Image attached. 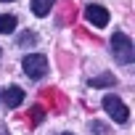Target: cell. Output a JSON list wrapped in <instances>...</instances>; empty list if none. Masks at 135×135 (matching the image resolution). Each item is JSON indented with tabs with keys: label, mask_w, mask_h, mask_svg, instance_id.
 Masks as SVG:
<instances>
[{
	"label": "cell",
	"mask_w": 135,
	"mask_h": 135,
	"mask_svg": "<svg viewBox=\"0 0 135 135\" xmlns=\"http://www.w3.org/2000/svg\"><path fill=\"white\" fill-rule=\"evenodd\" d=\"M21 66H24V74L29 80H42L45 72H48V58L40 56V53H32V56H24Z\"/></svg>",
	"instance_id": "obj_2"
},
{
	"label": "cell",
	"mask_w": 135,
	"mask_h": 135,
	"mask_svg": "<svg viewBox=\"0 0 135 135\" xmlns=\"http://www.w3.org/2000/svg\"><path fill=\"white\" fill-rule=\"evenodd\" d=\"M64 135H72V132H64Z\"/></svg>",
	"instance_id": "obj_12"
},
{
	"label": "cell",
	"mask_w": 135,
	"mask_h": 135,
	"mask_svg": "<svg viewBox=\"0 0 135 135\" xmlns=\"http://www.w3.org/2000/svg\"><path fill=\"white\" fill-rule=\"evenodd\" d=\"M85 16H88V21L93 24V27H106L109 24V11L103 8V6H88L85 8Z\"/></svg>",
	"instance_id": "obj_4"
},
{
	"label": "cell",
	"mask_w": 135,
	"mask_h": 135,
	"mask_svg": "<svg viewBox=\"0 0 135 135\" xmlns=\"http://www.w3.org/2000/svg\"><path fill=\"white\" fill-rule=\"evenodd\" d=\"M109 85H114V77L111 74H101V77H93L90 80V88H109Z\"/></svg>",
	"instance_id": "obj_8"
},
{
	"label": "cell",
	"mask_w": 135,
	"mask_h": 135,
	"mask_svg": "<svg viewBox=\"0 0 135 135\" xmlns=\"http://www.w3.org/2000/svg\"><path fill=\"white\" fill-rule=\"evenodd\" d=\"M3 3H11V0H3Z\"/></svg>",
	"instance_id": "obj_11"
},
{
	"label": "cell",
	"mask_w": 135,
	"mask_h": 135,
	"mask_svg": "<svg viewBox=\"0 0 135 135\" xmlns=\"http://www.w3.org/2000/svg\"><path fill=\"white\" fill-rule=\"evenodd\" d=\"M53 3H56V0H32V11H35V16H48Z\"/></svg>",
	"instance_id": "obj_6"
},
{
	"label": "cell",
	"mask_w": 135,
	"mask_h": 135,
	"mask_svg": "<svg viewBox=\"0 0 135 135\" xmlns=\"http://www.w3.org/2000/svg\"><path fill=\"white\" fill-rule=\"evenodd\" d=\"M0 135H8V130H6V127H3V124H0Z\"/></svg>",
	"instance_id": "obj_10"
},
{
	"label": "cell",
	"mask_w": 135,
	"mask_h": 135,
	"mask_svg": "<svg viewBox=\"0 0 135 135\" xmlns=\"http://www.w3.org/2000/svg\"><path fill=\"white\" fill-rule=\"evenodd\" d=\"M35 42H37L35 32H24V35L19 37V45H24V48H27V45H35Z\"/></svg>",
	"instance_id": "obj_9"
},
{
	"label": "cell",
	"mask_w": 135,
	"mask_h": 135,
	"mask_svg": "<svg viewBox=\"0 0 135 135\" xmlns=\"http://www.w3.org/2000/svg\"><path fill=\"white\" fill-rule=\"evenodd\" d=\"M0 98H3V103L8 106V109H16V106H21V101H24V90L21 88H6L3 93H0Z\"/></svg>",
	"instance_id": "obj_5"
},
{
	"label": "cell",
	"mask_w": 135,
	"mask_h": 135,
	"mask_svg": "<svg viewBox=\"0 0 135 135\" xmlns=\"http://www.w3.org/2000/svg\"><path fill=\"white\" fill-rule=\"evenodd\" d=\"M13 29H16V16L3 13V16H0V35H11Z\"/></svg>",
	"instance_id": "obj_7"
},
{
	"label": "cell",
	"mask_w": 135,
	"mask_h": 135,
	"mask_svg": "<svg viewBox=\"0 0 135 135\" xmlns=\"http://www.w3.org/2000/svg\"><path fill=\"white\" fill-rule=\"evenodd\" d=\"M103 111L114 119V122H119V124H124L127 119H130V109L122 103V98H117V95H106L103 98Z\"/></svg>",
	"instance_id": "obj_3"
},
{
	"label": "cell",
	"mask_w": 135,
	"mask_h": 135,
	"mask_svg": "<svg viewBox=\"0 0 135 135\" xmlns=\"http://www.w3.org/2000/svg\"><path fill=\"white\" fill-rule=\"evenodd\" d=\"M111 50H114L119 64H132L135 61V45H132L130 35H124V32H114L111 35Z\"/></svg>",
	"instance_id": "obj_1"
}]
</instances>
